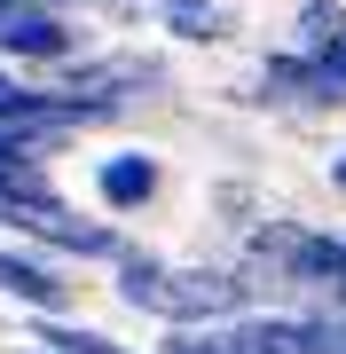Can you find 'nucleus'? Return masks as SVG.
Returning <instances> with one entry per match:
<instances>
[{"mask_svg": "<svg viewBox=\"0 0 346 354\" xmlns=\"http://www.w3.org/2000/svg\"><path fill=\"white\" fill-rule=\"evenodd\" d=\"M315 71H323V79H331V87L346 95V32L331 39V48H315Z\"/></svg>", "mask_w": 346, "mask_h": 354, "instance_id": "f8f14e48", "label": "nucleus"}, {"mask_svg": "<svg viewBox=\"0 0 346 354\" xmlns=\"http://www.w3.org/2000/svg\"><path fill=\"white\" fill-rule=\"evenodd\" d=\"M87 189H95V205H103L110 221H134V213H150V205L166 197V165H157V150L118 142V150H103L87 165Z\"/></svg>", "mask_w": 346, "mask_h": 354, "instance_id": "39448f33", "label": "nucleus"}, {"mask_svg": "<svg viewBox=\"0 0 346 354\" xmlns=\"http://www.w3.org/2000/svg\"><path fill=\"white\" fill-rule=\"evenodd\" d=\"M24 354H39V346H24Z\"/></svg>", "mask_w": 346, "mask_h": 354, "instance_id": "dca6fc26", "label": "nucleus"}, {"mask_svg": "<svg viewBox=\"0 0 346 354\" xmlns=\"http://www.w3.org/2000/svg\"><path fill=\"white\" fill-rule=\"evenodd\" d=\"M0 299L24 307V315H71V307H79V283H71L64 260H48V252H32V244L0 236Z\"/></svg>", "mask_w": 346, "mask_h": 354, "instance_id": "20e7f679", "label": "nucleus"}, {"mask_svg": "<svg viewBox=\"0 0 346 354\" xmlns=\"http://www.w3.org/2000/svg\"><path fill=\"white\" fill-rule=\"evenodd\" d=\"M252 307H260V291H252V276L236 268V252H220V260H181V268H173V299H166V330H213V323L252 315Z\"/></svg>", "mask_w": 346, "mask_h": 354, "instance_id": "f03ea898", "label": "nucleus"}, {"mask_svg": "<svg viewBox=\"0 0 346 354\" xmlns=\"http://www.w3.org/2000/svg\"><path fill=\"white\" fill-rule=\"evenodd\" d=\"M0 236H8V213H0Z\"/></svg>", "mask_w": 346, "mask_h": 354, "instance_id": "2eb2a0df", "label": "nucleus"}, {"mask_svg": "<svg viewBox=\"0 0 346 354\" xmlns=\"http://www.w3.org/2000/svg\"><path fill=\"white\" fill-rule=\"evenodd\" d=\"M323 307H338V315H346V283H338V291H331V299H323Z\"/></svg>", "mask_w": 346, "mask_h": 354, "instance_id": "4468645a", "label": "nucleus"}, {"mask_svg": "<svg viewBox=\"0 0 346 354\" xmlns=\"http://www.w3.org/2000/svg\"><path fill=\"white\" fill-rule=\"evenodd\" d=\"M24 346H39V354H142V346L110 339V330L79 323V315H24Z\"/></svg>", "mask_w": 346, "mask_h": 354, "instance_id": "6e6552de", "label": "nucleus"}, {"mask_svg": "<svg viewBox=\"0 0 346 354\" xmlns=\"http://www.w3.org/2000/svg\"><path fill=\"white\" fill-rule=\"evenodd\" d=\"M205 213L229 228V236H244V228L268 213V205H260V181H252V174H220L213 189H205Z\"/></svg>", "mask_w": 346, "mask_h": 354, "instance_id": "1a4fd4ad", "label": "nucleus"}, {"mask_svg": "<svg viewBox=\"0 0 346 354\" xmlns=\"http://www.w3.org/2000/svg\"><path fill=\"white\" fill-rule=\"evenodd\" d=\"M323 181H331V189L346 197V142H338V150H331V165H323Z\"/></svg>", "mask_w": 346, "mask_h": 354, "instance_id": "ddd939ff", "label": "nucleus"}, {"mask_svg": "<svg viewBox=\"0 0 346 354\" xmlns=\"http://www.w3.org/2000/svg\"><path fill=\"white\" fill-rule=\"evenodd\" d=\"M157 354H244V346L229 323H213V330H157Z\"/></svg>", "mask_w": 346, "mask_h": 354, "instance_id": "9b49d317", "label": "nucleus"}, {"mask_svg": "<svg viewBox=\"0 0 346 354\" xmlns=\"http://www.w3.org/2000/svg\"><path fill=\"white\" fill-rule=\"evenodd\" d=\"M236 102H244V111H260V118H291V127H315V118H338V111H346V95L315 71L307 48H291V39L252 55Z\"/></svg>", "mask_w": 346, "mask_h": 354, "instance_id": "f257e3e1", "label": "nucleus"}, {"mask_svg": "<svg viewBox=\"0 0 346 354\" xmlns=\"http://www.w3.org/2000/svg\"><path fill=\"white\" fill-rule=\"evenodd\" d=\"M346 32V0H299L291 8V48H331V39Z\"/></svg>", "mask_w": 346, "mask_h": 354, "instance_id": "9d476101", "label": "nucleus"}, {"mask_svg": "<svg viewBox=\"0 0 346 354\" xmlns=\"http://www.w3.org/2000/svg\"><path fill=\"white\" fill-rule=\"evenodd\" d=\"M173 252H150V244H134L126 260L110 268V299L126 307V315H150V323H166V299H173Z\"/></svg>", "mask_w": 346, "mask_h": 354, "instance_id": "423d86ee", "label": "nucleus"}, {"mask_svg": "<svg viewBox=\"0 0 346 354\" xmlns=\"http://www.w3.org/2000/svg\"><path fill=\"white\" fill-rule=\"evenodd\" d=\"M157 32L173 48H229L244 24H236L229 0H157Z\"/></svg>", "mask_w": 346, "mask_h": 354, "instance_id": "0eeeda50", "label": "nucleus"}, {"mask_svg": "<svg viewBox=\"0 0 346 354\" xmlns=\"http://www.w3.org/2000/svg\"><path fill=\"white\" fill-rule=\"evenodd\" d=\"M32 252H48V260H64V268H110L134 252V236H126V221H110V213H55V221H39L32 228Z\"/></svg>", "mask_w": 346, "mask_h": 354, "instance_id": "7ed1b4c3", "label": "nucleus"}]
</instances>
